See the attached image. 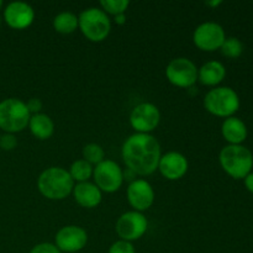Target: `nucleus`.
Returning <instances> with one entry per match:
<instances>
[{"mask_svg": "<svg viewBox=\"0 0 253 253\" xmlns=\"http://www.w3.org/2000/svg\"><path fill=\"white\" fill-rule=\"evenodd\" d=\"M30 119L31 114L25 101L9 98L0 103V128L6 133H16L26 128Z\"/></svg>", "mask_w": 253, "mask_h": 253, "instance_id": "20e7f679", "label": "nucleus"}, {"mask_svg": "<svg viewBox=\"0 0 253 253\" xmlns=\"http://www.w3.org/2000/svg\"><path fill=\"white\" fill-rule=\"evenodd\" d=\"M188 160L182 153L170 151L161 156L158 169L161 174L169 180H178L188 172Z\"/></svg>", "mask_w": 253, "mask_h": 253, "instance_id": "2eb2a0df", "label": "nucleus"}, {"mask_svg": "<svg viewBox=\"0 0 253 253\" xmlns=\"http://www.w3.org/2000/svg\"><path fill=\"white\" fill-rule=\"evenodd\" d=\"M72 193H73L76 202L81 207L88 208V209L96 208L103 199L101 190L94 183L90 182L78 183L77 185H74Z\"/></svg>", "mask_w": 253, "mask_h": 253, "instance_id": "dca6fc26", "label": "nucleus"}, {"mask_svg": "<svg viewBox=\"0 0 253 253\" xmlns=\"http://www.w3.org/2000/svg\"><path fill=\"white\" fill-rule=\"evenodd\" d=\"M79 26L78 16L71 11L59 12L53 19V27L57 32L63 35L73 34Z\"/></svg>", "mask_w": 253, "mask_h": 253, "instance_id": "aec40b11", "label": "nucleus"}, {"mask_svg": "<svg viewBox=\"0 0 253 253\" xmlns=\"http://www.w3.org/2000/svg\"><path fill=\"white\" fill-rule=\"evenodd\" d=\"M93 170L94 168L90 163H88L84 160H78L76 161V162L72 163L68 172L74 182L84 183V182H88L89 178L93 175Z\"/></svg>", "mask_w": 253, "mask_h": 253, "instance_id": "412c9836", "label": "nucleus"}, {"mask_svg": "<svg viewBox=\"0 0 253 253\" xmlns=\"http://www.w3.org/2000/svg\"><path fill=\"white\" fill-rule=\"evenodd\" d=\"M26 106H27V109H29V111L31 115L40 114V111H41V109H42V101L37 98H32L27 101Z\"/></svg>", "mask_w": 253, "mask_h": 253, "instance_id": "cd10ccee", "label": "nucleus"}, {"mask_svg": "<svg viewBox=\"0 0 253 253\" xmlns=\"http://www.w3.org/2000/svg\"><path fill=\"white\" fill-rule=\"evenodd\" d=\"M136 177V173L135 172H132V170L131 169H126V172L124 173V179H128V180H131V183L133 182V180H136V179H133V178Z\"/></svg>", "mask_w": 253, "mask_h": 253, "instance_id": "c756f323", "label": "nucleus"}, {"mask_svg": "<svg viewBox=\"0 0 253 253\" xmlns=\"http://www.w3.org/2000/svg\"><path fill=\"white\" fill-rule=\"evenodd\" d=\"M100 5L101 9L106 14H111L116 16L119 14H125L128 5H130V1H127V0H101Z\"/></svg>", "mask_w": 253, "mask_h": 253, "instance_id": "b1692460", "label": "nucleus"}, {"mask_svg": "<svg viewBox=\"0 0 253 253\" xmlns=\"http://www.w3.org/2000/svg\"><path fill=\"white\" fill-rule=\"evenodd\" d=\"M108 253H136V250L131 242L119 240L111 245Z\"/></svg>", "mask_w": 253, "mask_h": 253, "instance_id": "393cba45", "label": "nucleus"}, {"mask_svg": "<svg viewBox=\"0 0 253 253\" xmlns=\"http://www.w3.org/2000/svg\"><path fill=\"white\" fill-rule=\"evenodd\" d=\"M205 4H207L208 6L216 7V6H219V5H221L222 1H221V0H216V1H207V2H205Z\"/></svg>", "mask_w": 253, "mask_h": 253, "instance_id": "2f4dec72", "label": "nucleus"}, {"mask_svg": "<svg viewBox=\"0 0 253 253\" xmlns=\"http://www.w3.org/2000/svg\"><path fill=\"white\" fill-rule=\"evenodd\" d=\"M226 77V68L219 61H209L198 69V79L204 85L215 86Z\"/></svg>", "mask_w": 253, "mask_h": 253, "instance_id": "a211bd4d", "label": "nucleus"}, {"mask_svg": "<svg viewBox=\"0 0 253 253\" xmlns=\"http://www.w3.org/2000/svg\"><path fill=\"white\" fill-rule=\"evenodd\" d=\"M161 121L160 109L152 103H141L132 109L130 124L137 133H150Z\"/></svg>", "mask_w": 253, "mask_h": 253, "instance_id": "9b49d317", "label": "nucleus"}, {"mask_svg": "<svg viewBox=\"0 0 253 253\" xmlns=\"http://www.w3.org/2000/svg\"><path fill=\"white\" fill-rule=\"evenodd\" d=\"M115 22L118 25H124L126 22V15L125 14H119L115 16Z\"/></svg>", "mask_w": 253, "mask_h": 253, "instance_id": "7c9ffc66", "label": "nucleus"}, {"mask_svg": "<svg viewBox=\"0 0 253 253\" xmlns=\"http://www.w3.org/2000/svg\"><path fill=\"white\" fill-rule=\"evenodd\" d=\"M37 188L47 199L62 200L73 192L74 180L64 168L51 167L40 174Z\"/></svg>", "mask_w": 253, "mask_h": 253, "instance_id": "f03ea898", "label": "nucleus"}, {"mask_svg": "<svg viewBox=\"0 0 253 253\" xmlns=\"http://www.w3.org/2000/svg\"><path fill=\"white\" fill-rule=\"evenodd\" d=\"M83 160L90 165H99L105 160L104 148L98 143H89L83 148Z\"/></svg>", "mask_w": 253, "mask_h": 253, "instance_id": "5701e85b", "label": "nucleus"}, {"mask_svg": "<svg viewBox=\"0 0 253 253\" xmlns=\"http://www.w3.org/2000/svg\"><path fill=\"white\" fill-rule=\"evenodd\" d=\"M161 146L150 133H133L123 145V158L128 169L138 175H150L158 168Z\"/></svg>", "mask_w": 253, "mask_h": 253, "instance_id": "f257e3e1", "label": "nucleus"}, {"mask_svg": "<svg viewBox=\"0 0 253 253\" xmlns=\"http://www.w3.org/2000/svg\"><path fill=\"white\" fill-rule=\"evenodd\" d=\"M4 21L15 30H24L31 26L35 20V10L27 2L12 1L4 10Z\"/></svg>", "mask_w": 253, "mask_h": 253, "instance_id": "ddd939ff", "label": "nucleus"}, {"mask_svg": "<svg viewBox=\"0 0 253 253\" xmlns=\"http://www.w3.org/2000/svg\"><path fill=\"white\" fill-rule=\"evenodd\" d=\"M95 185L106 193L118 192L124 182V172L120 166L111 160H104L93 170Z\"/></svg>", "mask_w": 253, "mask_h": 253, "instance_id": "0eeeda50", "label": "nucleus"}, {"mask_svg": "<svg viewBox=\"0 0 253 253\" xmlns=\"http://www.w3.org/2000/svg\"><path fill=\"white\" fill-rule=\"evenodd\" d=\"M221 168L234 179H245L252 172L253 155L242 145H227L220 151Z\"/></svg>", "mask_w": 253, "mask_h": 253, "instance_id": "7ed1b4c3", "label": "nucleus"}, {"mask_svg": "<svg viewBox=\"0 0 253 253\" xmlns=\"http://www.w3.org/2000/svg\"><path fill=\"white\" fill-rule=\"evenodd\" d=\"M82 34L93 42L104 41L111 31V21L108 14L99 7H88L78 16Z\"/></svg>", "mask_w": 253, "mask_h": 253, "instance_id": "39448f33", "label": "nucleus"}, {"mask_svg": "<svg viewBox=\"0 0 253 253\" xmlns=\"http://www.w3.org/2000/svg\"><path fill=\"white\" fill-rule=\"evenodd\" d=\"M127 200L135 211H145L155 202V190L145 179H136L127 188Z\"/></svg>", "mask_w": 253, "mask_h": 253, "instance_id": "4468645a", "label": "nucleus"}, {"mask_svg": "<svg viewBox=\"0 0 253 253\" xmlns=\"http://www.w3.org/2000/svg\"><path fill=\"white\" fill-rule=\"evenodd\" d=\"M30 131L39 140H47L54 132V124L52 119L46 114H35L31 115L29 123Z\"/></svg>", "mask_w": 253, "mask_h": 253, "instance_id": "6ab92c4d", "label": "nucleus"}, {"mask_svg": "<svg viewBox=\"0 0 253 253\" xmlns=\"http://www.w3.org/2000/svg\"><path fill=\"white\" fill-rule=\"evenodd\" d=\"M222 137L229 142V145H242L247 138L249 131L247 126L241 119L236 116L225 119L221 125Z\"/></svg>", "mask_w": 253, "mask_h": 253, "instance_id": "f3484780", "label": "nucleus"}, {"mask_svg": "<svg viewBox=\"0 0 253 253\" xmlns=\"http://www.w3.org/2000/svg\"><path fill=\"white\" fill-rule=\"evenodd\" d=\"M30 253H62L57 249L56 245L48 244V242H43V244H39L30 251Z\"/></svg>", "mask_w": 253, "mask_h": 253, "instance_id": "bb28decb", "label": "nucleus"}, {"mask_svg": "<svg viewBox=\"0 0 253 253\" xmlns=\"http://www.w3.org/2000/svg\"><path fill=\"white\" fill-rule=\"evenodd\" d=\"M116 234L121 240L127 242L136 241L146 234L148 221L145 215L140 211L124 212L116 221Z\"/></svg>", "mask_w": 253, "mask_h": 253, "instance_id": "9d476101", "label": "nucleus"}, {"mask_svg": "<svg viewBox=\"0 0 253 253\" xmlns=\"http://www.w3.org/2000/svg\"><path fill=\"white\" fill-rule=\"evenodd\" d=\"M0 25H1V17H0Z\"/></svg>", "mask_w": 253, "mask_h": 253, "instance_id": "72a5a7b5", "label": "nucleus"}, {"mask_svg": "<svg viewBox=\"0 0 253 253\" xmlns=\"http://www.w3.org/2000/svg\"><path fill=\"white\" fill-rule=\"evenodd\" d=\"M244 180H245V187H246V189L253 194V172L250 173L249 175H246V178H245Z\"/></svg>", "mask_w": 253, "mask_h": 253, "instance_id": "c85d7f7f", "label": "nucleus"}, {"mask_svg": "<svg viewBox=\"0 0 253 253\" xmlns=\"http://www.w3.org/2000/svg\"><path fill=\"white\" fill-rule=\"evenodd\" d=\"M222 56L230 59H236L244 53V43L237 37H227L222 43L221 48Z\"/></svg>", "mask_w": 253, "mask_h": 253, "instance_id": "4be33fe9", "label": "nucleus"}, {"mask_svg": "<svg viewBox=\"0 0 253 253\" xmlns=\"http://www.w3.org/2000/svg\"><path fill=\"white\" fill-rule=\"evenodd\" d=\"M204 106L219 118H231L240 109L239 94L230 86H217L205 95Z\"/></svg>", "mask_w": 253, "mask_h": 253, "instance_id": "423d86ee", "label": "nucleus"}, {"mask_svg": "<svg viewBox=\"0 0 253 253\" xmlns=\"http://www.w3.org/2000/svg\"><path fill=\"white\" fill-rule=\"evenodd\" d=\"M166 77L178 88H192L198 81V68L190 59L179 57L168 63Z\"/></svg>", "mask_w": 253, "mask_h": 253, "instance_id": "6e6552de", "label": "nucleus"}, {"mask_svg": "<svg viewBox=\"0 0 253 253\" xmlns=\"http://www.w3.org/2000/svg\"><path fill=\"white\" fill-rule=\"evenodd\" d=\"M17 146V138L14 133H5L0 136V148L4 151H12Z\"/></svg>", "mask_w": 253, "mask_h": 253, "instance_id": "a878e982", "label": "nucleus"}, {"mask_svg": "<svg viewBox=\"0 0 253 253\" xmlns=\"http://www.w3.org/2000/svg\"><path fill=\"white\" fill-rule=\"evenodd\" d=\"M1 7H2V1H1V0H0V9H1Z\"/></svg>", "mask_w": 253, "mask_h": 253, "instance_id": "473e14b6", "label": "nucleus"}, {"mask_svg": "<svg viewBox=\"0 0 253 253\" xmlns=\"http://www.w3.org/2000/svg\"><path fill=\"white\" fill-rule=\"evenodd\" d=\"M226 40L224 27L214 21H207L200 24L195 29L193 35V41L195 46L202 51L212 52L221 48L222 43Z\"/></svg>", "mask_w": 253, "mask_h": 253, "instance_id": "1a4fd4ad", "label": "nucleus"}, {"mask_svg": "<svg viewBox=\"0 0 253 253\" xmlns=\"http://www.w3.org/2000/svg\"><path fill=\"white\" fill-rule=\"evenodd\" d=\"M57 249L61 252L74 253L83 250L88 242V234L83 227L69 225L59 230L54 237Z\"/></svg>", "mask_w": 253, "mask_h": 253, "instance_id": "f8f14e48", "label": "nucleus"}]
</instances>
